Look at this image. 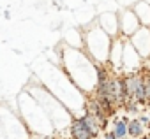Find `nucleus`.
<instances>
[{
    "label": "nucleus",
    "mask_w": 150,
    "mask_h": 139,
    "mask_svg": "<svg viewBox=\"0 0 150 139\" xmlns=\"http://www.w3.org/2000/svg\"><path fill=\"white\" fill-rule=\"evenodd\" d=\"M37 81L53 97H57L72 113L74 118H80L85 113L87 95L74 86V83L64 72V69L46 63L44 69H39V71H37Z\"/></svg>",
    "instance_id": "f257e3e1"
},
{
    "label": "nucleus",
    "mask_w": 150,
    "mask_h": 139,
    "mask_svg": "<svg viewBox=\"0 0 150 139\" xmlns=\"http://www.w3.org/2000/svg\"><path fill=\"white\" fill-rule=\"evenodd\" d=\"M62 69L67 78L87 97L94 93L97 86V63L81 49L65 48L62 51Z\"/></svg>",
    "instance_id": "f03ea898"
},
{
    "label": "nucleus",
    "mask_w": 150,
    "mask_h": 139,
    "mask_svg": "<svg viewBox=\"0 0 150 139\" xmlns=\"http://www.w3.org/2000/svg\"><path fill=\"white\" fill-rule=\"evenodd\" d=\"M27 92L37 100V104H39V106L42 107V111L48 114V118H50V121H51V125H53L57 135H58V137L67 135V130H69V127H71V123H72V120H74L72 113H71L57 97H53L39 81H37V83H30L28 88H27Z\"/></svg>",
    "instance_id": "7ed1b4c3"
},
{
    "label": "nucleus",
    "mask_w": 150,
    "mask_h": 139,
    "mask_svg": "<svg viewBox=\"0 0 150 139\" xmlns=\"http://www.w3.org/2000/svg\"><path fill=\"white\" fill-rule=\"evenodd\" d=\"M18 111H20V118L23 120V123L27 125V128L30 130L32 135H39V137H55L57 135L48 114L42 111V107L37 104V100L27 90L18 99Z\"/></svg>",
    "instance_id": "20e7f679"
},
{
    "label": "nucleus",
    "mask_w": 150,
    "mask_h": 139,
    "mask_svg": "<svg viewBox=\"0 0 150 139\" xmlns=\"http://www.w3.org/2000/svg\"><path fill=\"white\" fill-rule=\"evenodd\" d=\"M111 42L113 39L97 25L87 30L85 37H83V46H85V53L94 60V63L97 65H106L108 58H110V49H111Z\"/></svg>",
    "instance_id": "39448f33"
},
{
    "label": "nucleus",
    "mask_w": 150,
    "mask_h": 139,
    "mask_svg": "<svg viewBox=\"0 0 150 139\" xmlns=\"http://www.w3.org/2000/svg\"><path fill=\"white\" fill-rule=\"evenodd\" d=\"M0 121L6 132V139H32L30 130L16 111H11L6 106L0 107Z\"/></svg>",
    "instance_id": "423d86ee"
},
{
    "label": "nucleus",
    "mask_w": 150,
    "mask_h": 139,
    "mask_svg": "<svg viewBox=\"0 0 150 139\" xmlns=\"http://www.w3.org/2000/svg\"><path fill=\"white\" fill-rule=\"evenodd\" d=\"M124 83H125V92H127V102L134 100L141 104L143 107L148 106L146 95H145V85H143V76L141 72H132V74H124Z\"/></svg>",
    "instance_id": "0eeeda50"
},
{
    "label": "nucleus",
    "mask_w": 150,
    "mask_h": 139,
    "mask_svg": "<svg viewBox=\"0 0 150 139\" xmlns=\"http://www.w3.org/2000/svg\"><path fill=\"white\" fill-rule=\"evenodd\" d=\"M141 69H143V58L138 55V51L132 48V44L127 39L122 55V71H125V74H132V72H139Z\"/></svg>",
    "instance_id": "6e6552de"
},
{
    "label": "nucleus",
    "mask_w": 150,
    "mask_h": 139,
    "mask_svg": "<svg viewBox=\"0 0 150 139\" xmlns=\"http://www.w3.org/2000/svg\"><path fill=\"white\" fill-rule=\"evenodd\" d=\"M118 28H120V35L125 39H129L131 35H134L141 28V23L136 18L132 9H125L118 14Z\"/></svg>",
    "instance_id": "1a4fd4ad"
},
{
    "label": "nucleus",
    "mask_w": 150,
    "mask_h": 139,
    "mask_svg": "<svg viewBox=\"0 0 150 139\" xmlns=\"http://www.w3.org/2000/svg\"><path fill=\"white\" fill-rule=\"evenodd\" d=\"M129 42L143 60L150 58V28L148 27H141L134 35L129 37Z\"/></svg>",
    "instance_id": "9d476101"
},
{
    "label": "nucleus",
    "mask_w": 150,
    "mask_h": 139,
    "mask_svg": "<svg viewBox=\"0 0 150 139\" xmlns=\"http://www.w3.org/2000/svg\"><path fill=\"white\" fill-rule=\"evenodd\" d=\"M125 41H127L125 37L118 35L111 42L108 65H110V69H113V71H120V69H122V55H124V44H125Z\"/></svg>",
    "instance_id": "9b49d317"
},
{
    "label": "nucleus",
    "mask_w": 150,
    "mask_h": 139,
    "mask_svg": "<svg viewBox=\"0 0 150 139\" xmlns=\"http://www.w3.org/2000/svg\"><path fill=\"white\" fill-rule=\"evenodd\" d=\"M99 27L111 37H118L120 35V28H118V14L115 13H104L99 16Z\"/></svg>",
    "instance_id": "f8f14e48"
},
{
    "label": "nucleus",
    "mask_w": 150,
    "mask_h": 139,
    "mask_svg": "<svg viewBox=\"0 0 150 139\" xmlns=\"http://www.w3.org/2000/svg\"><path fill=\"white\" fill-rule=\"evenodd\" d=\"M67 135L71 139H94L92 134L88 132V128L85 127V123L81 121V118H74L69 130H67Z\"/></svg>",
    "instance_id": "ddd939ff"
},
{
    "label": "nucleus",
    "mask_w": 150,
    "mask_h": 139,
    "mask_svg": "<svg viewBox=\"0 0 150 139\" xmlns=\"http://www.w3.org/2000/svg\"><path fill=\"white\" fill-rule=\"evenodd\" d=\"M132 11H134L136 18L139 20L141 27H148L150 28V4L143 2V0H138V2L132 6Z\"/></svg>",
    "instance_id": "4468645a"
},
{
    "label": "nucleus",
    "mask_w": 150,
    "mask_h": 139,
    "mask_svg": "<svg viewBox=\"0 0 150 139\" xmlns=\"http://www.w3.org/2000/svg\"><path fill=\"white\" fill-rule=\"evenodd\" d=\"M80 118H81V121L85 123V127L88 128V132L92 134V137H94V139H99L101 134H103V128H101L99 120H97L94 114H90V113H83Z\"/></svg>",
    "instance_id": "2eb2a0df"
},
{
    "label": "nucleus",
    "mask_w": 150,
    "mask_h": 139,
    "mask_svg": "<svg viewBox=\"0 0 150 139\" xmlns=\"http://www.w3.org/2000/svg\"><path fill=\"white\" fill-rule=\"evenodd\" d=\"M145 134H146V128L141 125V121L136 116L134 118H129V123H127V137L129 139H141Z\"/></svg>",
    "instance_id": "dca6fc26"
},
{
    "label": "nucleus",
    "mask_w": 150,
    "mask_h": 139,
    "mask_svg": "<svg viewBox=\"0 0 150 139\" xmlns=\"http://www.w3.org/2000/svg\"><path fill=\"white\" fill-rule=\"evenodd\" d=\"M127 123L129 118L127 116H117L111 123V130L115 134L117 139H127Z\"/></svg>",
    "instance_id": "f3484780"
},
{
    "label": "nucleus",
    "mask_w": 150,
    "mask_h": 139,
    "mask_svg": "<svg viewBox=\"0 0 150 139\" xmlns=\"http://www.w3.org/2000/svg\"><path fill=\"white\" fill-rule=\"evenodd\" d=\"M124 109H125L129 114H136V118H138V114L143 111V106H141V104H138V102H134V100H129V102H125Z\"/></svg>",
    "instance_id": "a211bd4d"
},
{
    "label": "nucleus",
    "mask_w": 150,
    "mask_h": 139,
    "mask_svg": "<svg viewBox=\"0 0 150 139\" xmlns=\"http://www.w3.org/2000/svg\"><path fill=\"white\" fill-rule=\"evenodd\" d=\"M141 76H143V85H145V95H146V100L150 106V71L141 72Z\"/></svg>",
    "instance_id": "6ab92c4d"
},
{
    "label": "nucleus",
    "mask_w": 150,
    "mask_h": 139,
    "mask_svg": "<svg viewBox=\"0 0 150 139\" xmlns=\"http://www.w3.org/2000/svg\"><path fill=\"white\" fill-rule=\"evenodd\" d=\"M138 120L141 121V125H143L145 128H146V127H148V123H150V116H148V114H139V116H138Z\"/></svg>",
    "instance_id": "aec40b11"
},
{
    "label": "nucleus",
    "mask_w": 150,
    "mask_h": 139,
    "mask_svg": "<svg viewBox=\"0 0 150 139\" xmlns=\"http://www.w3.org/2000/svg\"><path fill=\"white\" fill-rule=\"evenodd\" d=\"M99 139H117V137H115V134H113V130L110 128V130H106V132H103Z\"/></svg>",
    "instance_id": "412c9836"
},
{
    "label": "nucleus",
    "mask_w": 150,
    "mask_h": 139,
    "mask_svg": "<svg viewBox=\"0 0 150 139\" xmlns=\"http://www.w3.org/2000/svg\"><path fill=\"white\" fill-rule=\"evenodd\" d=\"M0 139H6V132H4V127H2V121H0Z\"/></svg>",
    "instance_id": "4be33fe9"
},
{
    "label": "nucleus",
    "mask_w": 150,
    "mask_h": 139,
    "mask_svg": "<svg viewBox=\"0 0 150 139\" xmlns=\"http://www.w3.org/2000/svg\"><path fill=\"white\" fill-rule=\"evenodd\" d=\"M32 139H57V137H39V135H32Z\"/></svg>",
    "instance_id": "5701e85b"
},
{
    "label": "nucleus",
    "mask_w": 150,
    "mask_h": 139,
    "mask_svg": "<svg viewBox=\"0 0 150 139\" xmlns=\"http://www.w3.org/2000/svg\"><path fill=\"white\" fill-rule=\"evenodd\" d=\"M55 137H57V139H71L69 135H62V137H58V135H55Z\"/></svg>",
    "instance_id": "b1692460"
},
{
    "label": "nucleus",
    "mask_w": 150,
    "mask_h": 139,
    "mask_svg": "<svg viewBox=\"0 0 150 139\" xmlns=\"http://www.w3.org/2000/svg\"><path fill=\"white\" fill-rule=\"evenodd\" d=\"M145 137H146V139H150V132H146V134H145Z\"/></svg>",
    "instance_id": "393cba45"
},
{
    "label": "nucleus",
    "mask_w": 150,
    "mask_h": 139,
    "mask_svg": "<svg viewBox=\"0 0 150 139\" xmlns=\"http://www.w3.org/2000/svg\"><path fill=\"white\" fill-rule=\"evenodd\" d=\"M143 2H146V4H150V0H143Z\"/></svg>",
    "instance_id": "a878e982"
},
{
    "label": "nucleus",
    "mask_w": 150,
    "mask_h": 139,
    "mask_svg": "<svg viewBox=\"0 0 150 139\" xmlns=\"http://www.w3.org/2000/svg\"><path fill=\"white\" fill-rule=\"evenodd\" d=\"M141 139H146V137H145V135H143V137H141Z\"/></svg>",
    "instance_id": "bb28decb"
}]
</instances>
